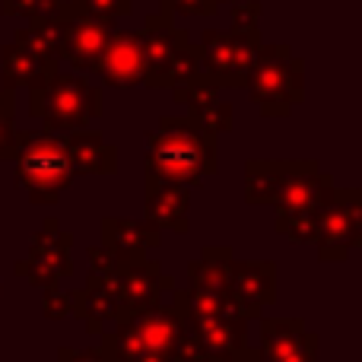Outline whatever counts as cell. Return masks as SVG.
<instances>
[{"label": "cell", "mask_w": 362, "mask_h": 362, "mask_svg": "<svg viewBox=\"0 0 362 362\" xmlns=\"http://www.w3.org/2000/svg\"><path fill=\"white\" fill-rule=\"evenodd\" d=\"M146 178L194 187L204 175L216 172V137L194 124L191 118H163L156 131L146 134Z\"/></svg>", "instance_id": "1"}, {"label": "cell", "mask_w": 362, "mask_h": 362, "mask_svg": "<svg viewBox=\"0 0 362 362\" xmlns=\"http://www.w3.org/2000/svg\"><path fill=\"white\" fill-rule=\"evenodd\" d=\"M102 350L112 362H140L144 356H172L178 362H206L191 334V325L175 305H153L140 315L118 321L112 334H105Z\"/></svg>", "instance_id": "2"}, {"label": "cell", "mask_w": 362, "mask_h": 362, "mask_svg": "<svg viewBox=\"0 0 362 362\" xmlns=\"http://www.w3.org/2000/svg\"><path fill=\"white\" fill-rule=\"evenodd\" d=\"M13 159H16V185L29 194L32 204H57V197L74 181L64 134L16 131Z\"/></svg>", "instance_id": "3"}, {"label": "cell", "mask_w": 362, "mask_h": 362, "mask_svg": "<svg viewBox=\"0 0 362 362\" xmlns=\"http://www.w3.org/2000/svg\"><path fill=\"white\" fill-rule=\"evenodd\" d=\"M29 112L48 134L86 131L89 121L102 115V93L89 86L86 76L54 70L35 89H29Z\"/></svg>", "instance_id": "4"}, {"label": "cell", "mask_w": 362, "mask_h": 362, "mask_svg": "<svg viewBox=\"0 0 362 362\" xmlns=\"http://www.w3.org/2000/svg\"><path fill=\"white\" fill-rule=\"evenodd\" d=\"M245 86L267 118H286L305 95V64L289 45H261Z\"/></svg>", "instance_id": "5"}, {"label": "cell", "mask_w": 362, "mask_h": 362, "mask_svg": "<svg viewBox=\"0 0 362 362\" xmlns=\"http://www.w3.org/2000/svg\"><path fill=\"white\" fill-rule=\"evenodd\" d=\"M200 61L197 76L213 89H238L248 83V74L255 67L261 32H216L206 29L200 38Z\"/></svg>", "instance_id": "6"}, {"label": "cell", "mask_w": 362, "mask_h": 362, "mask_svg": "<svg viewBox=\"0 0 362 362\" xmlns=\"http://www.w3.org/2000/svg\"><path fill=\"white\" fill-rule=\"evenodd\" d=\"M337 187L327 172H321L308 159H296V163H280V181H276L274 206L276 219H293V216H321L327 204L334 200Z\"/></svg>", "instance_id": "7"}, {"label": "cell", "mask_w": 362, "mask_h": 362, "mask_svg": "<svg viewBox=\"0 0 362 362\" xmlns=\"http://www.w3.org/2000/svg\"><path fill=\"white\" fill-rule=\"evenodd\" d=\"M57 23H61V51H57V61H64L76 74H93L108 38L115 32V23L93 16L83 6H76L74 0H64L61 4Z\"/></svg>", "instance_id": "8"}, {"label": "cell", "mask_w": 362, "mask_h": 362, "mask_svg": "<svg viewBox=\"0 0 362 362\" xmlns=\"http://www.w3.org/2000/svg\"><path fill=\"white\" fill-rule=\"evenodd\" d=\"M362 238V194L337 191L318 216V255L321 261H344Z\"/></svg>", "instance_id": "9"}, {"label": "cell", "mask_w": 362, "mask_h": 362, "mask_svg": "<svg viewBox=\"0 0 362 362\" xmlns=\"http://www.w3.org/2000/svg\"><path fill=\"white\" fill-rule=\"evenodd\" d=\"M245 315L238 312H226L216 318H204V321H191V334L200 346L204 359H219V362H232V359H261V353H255L248 346V327H245Z\"/></svg>", "instance_id": "10"}, {"label": "cell", "mask_w": 362, "mask_h": 362, "mask_svg": "<svg viewBox=\"0 0 362 362\" xmlns=\"http://www.w3.org/2000/svg\"><path fill=\"white\" fill-rule=\"evenodd\" d=\"M140 42H144V64H146L144 86L165 89V76H169V67L175 64L181 48L187 45V32L175 25V19L159 13V16H146L144 29H140Z\"/></svg>", "instance_id": "11"}, {"label": "cell", "mask_w": 362, "mask_h": 362, "mask_svg": "<svg viewBox=\"0 0 362 362\" xmlns=\"http://www.w3.org/2000/svg\"><path fill=\"white\" fill-rule=\"evenodd\" d=\"M93 74H99L102 83H105V86H112V89L140 86V83H144V76H146L140 29H137V32H131V29H115Z\"/></svg>", "instance_id": "12"}, {"label": "cell", "mask_w": 362, "mask_h": 362, "mask_svg": "<svg viewBox=\"0 0 362 362\" xmlns=\"http://www.w3.org/2000/svg\"><path fill=\"white\" fill-rule=\"evenodd\" d=\"M70 245H74V238H70V232L57 229L54 219H48L45 223V229L35 235V242H32V251H29V261L19 264V274H25L32 283H38V286H57V280L61 276H67L70 270H74V264H70Z\"/></svg>", "instance_id": "13"}, {"label": "cell", "mask_w": 362, "mask_h": 362, "mask_svg": "<svg viewBox=\"0 0 362 362\" xmlns=\"http://www.w3.org/2000/svg\"><path fill=\"white\" fill-rule=\"evenodd\" d=\"M115 286H118L121 315L131 318V315L159 305L163 289H172V276H165L153 261H131L115 267Z\"/></svg>", "instance_id": "14"}, {"label": "cell", "mask_w": 362, "mask_h": 362, "mask_svg": "<svg viewBox=\"0 0 362 362\" xmlns=\"http://www.w3.org/2000/svg\"><path fill=\"white\" fill-rule=\"evenodd\" d=\"M274 274L270 261H229L226 293L245 318L261 315V308L274 302Z\"/></svg>", "instance_id": "15"}, {"label": "cell", "mask_w": 362, "mask_h": 362, "mask_svg": "<svg viewBox=\"0 0 362 362\" xmlns=\"http://www.w3.org/2000/svg\"><path fill=\"white\" fill-rule=\"evenodd\" d=\"M172 95H175L178 105H185V118H191L194 124L210 131L213 137L232 131V105L226 99H219V89L206 86L200 76L185 83V86H175Z\"/></svg>", "instance_id": "16"}, {"label": "cell", "mask_w": 362, "mask_h": 362, "mask_svg": "<svg viewBox=\"0 0 362 362\" xmlns=\"http://www.w3.org/2000/svg\"><path fill=\"white\" fill-rule=\"evenodd\" d=\"M102 248L115 257V264L146 261V251L159 248V229L150 223H134V219H105L102 223Z\"/></svg>", "instance_id": "17"}, {"label": "cell", "mask_w": 362, "mask_h": 362, "mask_svg": "<svg viewBox=\"0 0 362 362\" xmlns=\"http://www.w3.org/2000/svg\"><path fill=\"white\" fill-rule=\"evenodd\" d=\"M76 315L86 318V327L93 334H102L105 325H118L124 321L121 315V299H118V286H115V270L112 274H89V283L80 296H76Z\"/></svg>", "instance_id": "18"}, {"label": "cell", "mask_w": 362, "mask_h": 362, "mask_svg": "<svg viewBox=\"0 0 362 362\" xmlns=\"http://www.w3.org/2000/svg\"><path fill=\"white\" fill-rule=\"evenodd\" d=\"M318 337L302 321H264V359L267 362H315Z\"/></svg>", "instance_id": "19"}, {"label": "cell", "mask_w": 362, "mask_h": 362, "mask_svg": "<svg viewBox=\"0 0 362 362\" xmlns=\"http://www.w3.org/2000/svg\"><path fill=\"white\" fill-rule=\"evenodd\" d=\"M67 144V159L70 169L76 175H115L118 172V150L105 144L99 131H74L64 134Z\"/></svg>", "instance_id": "20"}, {"label": "cell", "mask_w": 362, "mask_h": 362, "mask_svg": "<svg viewBox=\"0 0 362 362\" xmlns=\"http://www.w3.org/2000/svg\"><path fill=\"white\" fill-rule=\"evenodd\" d=\"M187 187L181 185H169V181H153L146 178V200L144 210L153 229H172V232H187Z\"/></svg>", "instance_id": "21"}, {"label": "cell", "mask_w": 362, "mask_h": 362, "mask_svg": "<svg viewBox=\"0 0 362 362\" xmlns=\"http://www.w3.org/2000/svg\"><path fill=\"white\" fill-rule=\"evenodd\" d=\"M57 70V67H54ZM51 67H42L23 45L10 42L0 51V74H4V89L6 93H16V89H35L38 83L48 74H54Z\"/></svg>", "instance_id": "22"}, {"label": "cell", "mask_w": 362, "mask_h": 362, "mask_svg": "<svg viewBox=\"0 0 362 362\" xmlns=\"http://www.w3.org/2000/svg\"><path fill=\"white\" fill-rule=\"evenodd\" d=\"M13 42L23 45L42 67H57V51H61V23L54 19H32L13 35Z\"/></svg>", "instance_id": "23"}, {"label": "cell", "mask_w": 362, "mask_h": 362, "mask_svg": "<svg viewBox=\"0 0 362 362\" xmlns=\"http://www.w3.org/2000/svg\"><path fill=\"white\" fill-rule=\"evenodd\" d=\"M229 248H206L200 261L191 264V289L200 293H226V270H229Z\"/></svg>", "instance_id": "24"}, {"label": "cell", "mask_w": 362, "mask_h": 362, "mask_svg": "<svg viewBox=\"0 0 362 362\" xmlns=\"http://www.w3.org/2000/svg\"><path fill=\"white\" fill-rule=\"evenodd\" d=\"M280 159H251L245 165V200L248 204H274Z\"/></svg>", "instance_id": "25"}, {"label": "cell", "mask_w": 362, "mask_h": 362, "mask_svg": "<svg viewBox=\"0 0 362 362\" xmlns=\"http://www.w3.org/2000/svg\"><path fill=\"white\" fill-rule=\"evenodd\" d=\"M64 0H0L4 16H23V19H54Z\"/></svg>", "instance_id": "26"}, {"label": "cell", "mask_w": 362, "mask_h": 362, "mask_svg": "<svg viewBox=\"0 0 362 362\" xmlns=\"http://www.w3.org/2000/svg\"><path fill=\"white\" fill-rule=\"evenodd\" d=\"M219 10L216 0H163V16H213Z\"/></svg>", "instance_id": "27"}, {"label": "cell", "mask_w": 362, "mask_h": 362, "mask_svg": "<svg viewBox=\"0 0 362 362\" xmlns=\"http://www.w3.org/2000/svg\"><path fill=\"white\" fill-rule=\"evenodd\" d=\"M264 6L257 0H238L232 4V32H257Z\"/></svg>", "instance_id": "28"}, {"label": "cell", "mask_w": 362, "mask_h": 362, "mask_svg": "<svg viewBox=\"0 0 362 362\" xmlns=\"http://www.w3.org/2000/svg\"><path fill=\"white\" fill-rule=\"evenodd\" d=\"M76 6H83L86 13L105 19V23H115V19L127 16L131 13V0H74Z\"/></svg>", "instance_id": "29"}, {"label": "cell", "mask_w": 362, "mask_h": 362, "mask_svg": "<svg viewBox=\"0 0 362 362\" xmlns=\"http://www.w3.org/2000/svg\"><path fill=\"white\" fill-rule=\"evenodd\" d=\"M70 305L76 308V296L61 293L57 286L45 289V315H48V318H64V315H70Z\"/></svg>", "instance_id": "30"}, {"label": "cell", "mask_w": 362, "mask_h": 362, "mask_svg": "<svg viewBox=\"0 0 362 362\" xmlns=\"http://www.w3.org/2000/svg\"><path fill=\"white\" fill-rule=\"evenodd\" d=\"M61 362H112L108 359V353L102 350H67V346H64L61 350Z\"/></svg>", "instance_id": "31"}, {"label": "cell", "mask_w": 362, "mask_h": 362, "mask_svg": "<svg viewBox=\"0 0 362 362\" xmlns=\"http://www.w3.org/2000/svg\"><path fill=\"white\" fill-rule=\"evenodd\" d=\"M13 137H16L13 121H0V159H10L13 156Z\"/></svg>", "instance_id": "32"}, {"label": "cell", "mask_w": 362, "mask_h": 362, "mask_svg": "<svg viewBox=\"0 0 362 362\" xmlns=\"http://www.w3.org/2000/svg\"><path fill=\"white\" fill-rule=\"evenodd\" d=\"M16 115V102H13V93L0 89V121H13Z\"/></svg>", "instance_id": "33"}, {"label": "cell", "mask_w": 362, "mask_h": 362, "mask_svg": "<svg viewBox=\"0 0 362 362\" xmlns=\"http://www.w3.org/2000/svg\"><path fill=\"white\" fill-rule=\"evenodd\" d=\"M216 4H223V0H216ZM229 4H238V0H229Z\"/></svg>", "instance_id": "34"}]
</instances>
